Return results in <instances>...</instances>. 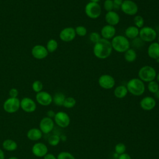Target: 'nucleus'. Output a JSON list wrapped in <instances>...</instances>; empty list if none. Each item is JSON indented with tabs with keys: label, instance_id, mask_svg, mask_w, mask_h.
<instances>
[{
	"label": "nucleus",
	"instance_id": "nucleus-1",
	"mask_svg": "<svg viewBox=\"0 0 159 159\" xmlns=\"http://www.w3.org/2000/svg\"><path fill=\"white\" fill-rule=\"evenodd\" d=\"M112 47L111 41L101 38L98 42L94 44L93 52L98 59L105 60L112 53Z\"/></svg>",
	"mask_w": 159,
	"mask_h": 159
},
{
	"label": "nucleus",
	"instance_id": "nucleus-2",
	"mask_svg": "<svg viewBox=\"0 0 159 159\" xmlns=\"http://www.w3.org/2000/svg\"><path fill=\"white\" fill-rule=\"evenodd\" d=\"M126 88L128 93L135 96H142L145 91V83L139 78L129 80L126 84Z\"/></svg>",
	"mask_w": 159,
	"mask_h": 159
},
{
	"label": "nucleus",
	"instance_id": "nucleus-3",
	"mask_svg": "<svg viewBox=\"0 0 159 159\" xmlns=\"http://www.w3.org/2000/svg\"><path fill=\"white\" fill-rule=\"evenodd\" d=\"M111 41L112 50L118 53H124L130 47V43L129 39L124 35H115Z\"/></svg>",
	"mask_w": 159,
	"mask_h": 159
},
{
	"label": "nucleus",
	"instance_id": "nucleus-4",
	"mask_svg": "<svg viewBox=\"0 0 159 159\" xmlns=\"http://www.w3.org/2000/svg\"><path fill=\"white\" fill-rule=\"evenodd\" d=\"M157 74V71L153 66L144 65L139 69L138 78L144 83H148L155 80Z\"/></svg>",
	"mask_w": 159,
	"mask_h": 159
},
{
	"label": "nucleus",
	"instance_id": "nucleus-5",
	"mask_svg": "<svg viewBox=\"0 0 159 159\" xmlns=\"http://www.w3.org/2000/svg\"><path fill=\"white\" fill-rule=\"evenodd\" d=\"M139 37L145 42H153L157 37V30L150 26H143L139 29Z\"/></svg>",
	"mask_w": 159,
	"mask_h": 159
},
{
	"label": "nucleus",
	"instance_id": "nucleus-6",
	"mask_svg": "<svg viewBox=\"0 0 159 159\" xmlns=\"http://www.w3.org/2000/svg\"><path fill=\"white\" fill-rule=\"evenodd\" d=\"M85 14L91 19H96L100 17L102 12V8L99 3L89 2L84 7Z\"/></svg>",
	"mask_w": 159,
	"mask_h": 159
},
{
	"label": "nucleus",
	"instance_id": "nucleus-7",
	"mask_svg": "<svg viewBox=\"0 0 159 159\" xmlns=\"http://www.w3.org/2000/svg\"><path fill=\"white\" fill-rule=\"evenodd\" d=\"M122 12L127 16H135L139 11L138 5L132 0L123 1L120 9Z\"/></svg>",
	"mask_w": 159,
	"mask_h": 159
},
{
	"label": "nucleus",
	"instance_id": "nucleus-8",
	"mask_svg": "<svg viewBox=\"0 0 159 159\" xmlns=\"http://www.w3.org/2000/svg\"><path fill=\"white\" fill-rule=\"evenodd\" d=\"M20 107V101L17 98H9L3 104L4 110L8 113H14L19 110Z\"/></svg>",
	"mask_w": 159,
	"mask_h": 159
},
{
	"label": "nucleus",
	"instance_id": "nucleus-9",
	"mask_svg": "<svg viewBox=\"0 0 159 159\" xmlns=\"http://www.w3.org/2000/svg\"><path fill=\"white\" fill-rule=\"evenodd\" d=\"M98 84L104 89H111L116 84L114 78L109 74H103L98 78Z\"/></svg>",
	"mask_w": 159,
	"mask_h": 159
},
{
	"label": "nucleus",
	"instance_id": "nucleus-10",
	"mask_svg": "<svg viewBox=\"0 0 159 159\" xmlns=\"http://www.w3.org/2000/svg\"><path fill=\"white\" fill-rule=\"evenodd\" d=\"M54 120L56 124L61 128L67 127L70 123V118L68 114L63 111H59L55 114Z\"/></svg>",
	"mask_w": 159,
	"mask_h": 159
},
{
	"label": "nucleus",
	"instance_id": "nucleus-11",
	"mask_svg": "<svg viewBox=\"0 0 159 159\" xmlns=\"http://www.w3.org/2000/svg\"><path fill=\"white\" fill-rule=\"evenodd\" d=\"M76 32L75 28L67 27L61 30L59 34L60 39L65 42H69L73 40L76 37Z\"/></svg>",
	"mask_w": 159,
	"mask_h": 159
},
{
	"label": "nucleus",
	"instance_id": "nucleus-12",
	"mask_svg": "<svg viewBox=\"0 0 159 159\" xmlns=\"http://www.w3.org/2000/svg\"><path fill=\"white\" fill-rule=\"evenodd\" d=\"M40 130L43 134L50 133L54 128V121L52 118L45 117L41 119L39 124Z\"/></svg>",
	"mask_w": 159,
	"mask_h": 159
},
{
	"label": "nucleus",
	"instance_id": "nucleus-13",
	"mask_svg": "<svg viewBox=\"0 0 159 159\" xmlns=\"http://www.w3.org/2000/svg\"><path fill=\"white\" fill-rule=\"evenodd\" d=\"M157 104V102L155 98L152 96H145L140 101V107L147 111L153 109Z\"/></svg>",
	"mask_w": 159,
	"mask_h": 159
},
{
	"label": "nucleus",
	"instance_id": "nucleus-14",
	"mask_svg": "<svg viewBox=\"0 0 159 159\" xmlns=\"http://www.w3.org/2000/svg\"><path fill=\"white\" fill-rule=\"evenodd\" d=\"M116 29L115 26L106 24L101 28L100 35L102 39L109 40L116 35Z\"/></svg>",
	"mask_w": 159,
	"mask_h": 159
},
{
	"label": "nucleus",
	"instance_id": "nucleus-15",
	"mask_svg": "<svg viewBox=\"0 0 159 159\" xmlns=\"http://www.w3.org/2000/svg\"><path fill=\"white\" fill-rule=\"evenodd\" d=\"M36 100L42 106H49L53 102L52 96L46 91H40L36 94Z\"/></svg>",
	"mask_w": 159,
	"mask_h": 159
},
{
	"label": "nucleus",
	"instance_id": "nucleus-16",
	"mask_svg": "<svg viewBox=\"0 0 159 159\" xmlns=\"http://www.w3.org/2000/svg\"><path fill=\"white\" fill-rule=\"evenodd\" d=\"M20 107L26 112H32L36 109V104L29 98H24L20 101Z\"/></svg>",
	"mask_w": 159,
	"mask_h": 159
},
{
	"label": "nucleus",
	"instance_id": "nucleus-17",
	"mask_svg": "<svg viewBox=\"0 0 159 159\" xmlns=\"http://www.w3.org/2000/svg\"><path fill=\"white\" fill-rule=\"evenodd\" d=\"M104 19L107 24L116 26L120 22V16L117 12L113 10L106 12L104 16Z\"/></svg>",
	"mask_w": 159,
	"mask_h": 159
},
{
	"label": "nucleus",
	"instance_id": "nucleus-18",
	"mask_svg": "<svg viewBox=\"0 0 159 159\" xmlns=\"http://www.w3.org/2000/svg\"><path fill=\"white\" fill-rule=\"evenodd\" d=\"M32 153L37 157H43L48 153V148L43 143H35L32 148Z\"/></svg>",
	"mask_w": 159,
	"mask_h": 159
},
{
	"label": "nucleus",
	"instance_id": "nucleus-19",
	"mask_svg": "<svg viewBox=\"0 0 159 159\" xmlns=\"http://www.w3.org/2000/svg\"><path fill=\"white\" fill-rule=\"evenodd\" d=\"M48 52L43 45H37L32 49V54L33 57L37 59H43L48 55Z\"/></svg>",
	"mask_w": 159,
	"mask_h": 159
},
{
	"label": "nucleus",
	"instance_id": "nucleus-20",
	"mask_svg": "<svg viewBox=\"0 0 159 159\" xmlns=\"http://www.w3.org/2000/svg\"><path fill=\"white\" fill-rule=\"evenodd\" d=\"M148 56L153 60L159 58V43L157 42H151L147 48Z\"/></svg>",
	"mask_w": 159,
	"mask_h": 159
},
{
	"label": "nucleus",
	"instance_id": "nucleus-21",
	"mask_svg": "<svg viewBox=\"0 0 159 159\" xmlns=\"http://www.w3.org/2000/svg\"><path fill=\"white\" fill-rule=\"evenodd\" d=\"M125 36L128 39L133 40L139 37V29L135 25H130L127 27L124 31Z\"/></svg>",
	"mask_w": 159,
	"mask_h": 159
},
{
	"label": "nucleus",
	"instance_id": "nucleus-22",
	"mask_svg": "<svg viewBox=\"0 0 159 159\" xmlns=\"http://www.w3.org/2000/svg\"><path fill=\"white\" fill-rule=\"evenodd\" d=\"M27 137L30 140L37 141L42 138V132L40 129L32 128L28 130L27 133Z\"/></svg>",
	"mask_w": 159,
	"mask_h": 159
},
{
	"label": "nucleus",
	"instance_id": "nucleus-23",
	"mask_svg": "<svg viewBox=\"0 0 159 159\" xmlns=\"http://www.w3.org/2000/svg\"><path fill=\"white\" fill-rule=\"evenodd\" d=\"M128 94V91L125 85H119L114 90V95L118 99L124 98Z\"/></svg>",
	"mask_w": 159,
	"mask_h": 159
},
{
	"label": "nucleus",
	"instance_id": "nucleus-24",
	"mask_svg": "<svg viewBox=\"0 0 159 159\" xmlns=\"http://www.w3.org/2000/svg\"><path fill=\"white\" fill-rule=\"evenodd\" d=\"M137 54L134 48H129L126 52H124V60L128 63H133L137 59Z\"/></svg>",
	"mask_w": 159,
	"mask_h": 159
},
{
	"label": "nucleus",
	"instance_id": "nucleus-25",
	"mask_svg": "<svg viewBox=\"0 0 159 159\" xmlns=\"http://www.w3.org/2000/svg\"><path fill=\"white\" fill-rule=\"evenodd\" d=\"M2 147L7 151H14L17 148V143L12 139H6L2 143Z\"/></svg>",
	"mask_w": 159,
	"mask_h": 159
},
{
	"label": "nucleus",
	"instance_id": "nucleus-26",
	"mask_svg": "<svg viewBox=\"0 0 159 159\" xmlns=\"http://www.w3.org/2000/svg\"><path fill=\"white\" fill-rule=\"evenodd\" d=\"M65 98L66 97L63 93L58 92L55 93V95L53 96V102L55 105L58 106H61L63 105Z\"/></svg>",
	"mask_w": 159,
	"mask_h": 159
},
{
	"label": "nucleus",
	"instance_id": "nucleus-27",
	"mask_svg": "<svg viewBox=\"0 0 159 159\" xmlns=\"http://www.w3.org/2000/svg\"><path fill=\"white\" fill-rule=\"evenodd\" d=\"M147 89L150 93L155 94L159 89V83L156 80L150 81L147 84Z\"/></svg>",
	"mask_w": 159,
	"mask_h": 159
},
{
	"label": "nucleus",
	"instance_id": "nucleus-28",
	"mask_svg": "<svg viewBox=\"0 0 159 159\" xmlns=\"http://www.w3.org/2000/svg\"><path fill=\"white\" fill-rule=\"evenodd\" d=\"M133 21H134V25L135 27H137V28H139V29L144 26L145 20H144L143 17L142 16H140V15H135V16H134Z\"/></svg>",
	"mask_w": 159,
	"mask_h": 159
},
{
	"label": "nucleus",
	"instance_id": "nucleus-29",
	"mask_svg": "<svg viewBox=\"0 0 159 159\" xmlns=\"http://www.w3.org/2000/svg\"><path fill=\"white\" fill-rule=\"evenodd\" d=\"M58 48V42L55 39H50L47 43V50L48 52L52 53Z\"/></svg>",
	"mask_w": 159,
	"mask_h": 159
},
{
	"label": "nucleus",
	"instance_id": "nucleus-30",
	"mask_svg": "<svg viewBox=\"0 0 159 159\" xmlns=\"http://www.w3.org/2000/svg\"><path fill=\"white\" fill-rule=\"evenodd\" d=\"M76 104V99L73 97H67L65 98L63 106L66 108H73Z\"/></svg>",
	"mask_w": 159,
	"mask_h": 159
},
{
	"label": "nucleus",
	"instance_id": "nucleus-31",
	"mask_svg": "<svg viewBox=\"0 0 159 159\" xmlns=\"http://www.w3.org/2000/svg\"><path fill=\"white\" fill-rule=\"evenodd\" d=\"M60 142V137L58 135L54 134L50 136L48 139V143L52 146H57Z\"/></svg>",
	"mask_w": 159,
	"mask_h": 159
},
{
	"label": "nucleus",
	"instance_id": "nucleus-32",
	"mask_svg": "<svg viewBox=\"0 0 159 159\" xmlns=\"http://www.w3.org/2000/svg\"><path fill=\"white\" fill-rule=\"evenodd\" d=\"M76 34L80 37H84L87 34L88 30L86 27L83 25H78L75 28Z\"/></svg>",
	"mask_w": 159,
	"mask_h": 159
},
{
	"label": "nucleus",
	"instance_id": "nucleus-33",
	"mask_svg": "<svg viewBox=\"0 0 159 159\" xmlns=\"http://www.w3.org/2000/svg\"><path fill=\"white\" fill-rule=\"evenodd\" d=\"M125 150H126V146L123 143H118L115 145V147H114L115 153H116L118 155L125 153Z\"/></svg>",
	"mask_w": 159,
	"mask_h": 159
},
{
	"label": "nucleus",
	"instance_id": "nucleus-34",
	"mask_svg": "<svg viewBox=\"0 0 159 159\" xmlns=\"http://www.w3.org/2000/svg\"><path fill=\"white\" fill-rule=\"evenodd\" d=\"M57 159H76L75 157L68 152H61L57 157Z\"/></svg>",
	"mask_w": 159,
	"mask_h": 159
},
{
	"label": "nucleus",
	"instance_id": "nucleus-35",
	"mask_svg": "<svg viewBox=\"0 0 159 159\" xmlns=\"http://www.w3.org/2000/svg\"><path fill=\"white\" fill-rule=\"evenodd\" d=\"M101 35L97 32H93L89 35V39L91 42L93 43L94 44L98 42L101 39Z\"/></svg>",
	"mask_w": 159,
	"mask_h": 159
},
{
	"label": "nucleus",
	"instance_id": "nucleus-36",
	"mask_svg": "<svg viewBox=\"0 0 159 159\" xmlns=\"http://www.w3.org/2000/svg\"><path fill=\"white\" fill-rule=\"evenodd\" d=\"M103 7L106 12L114 10L112 0H105L103 2Z\"/></svg>",
	"mask_w": 159,
	"mask_h": 159
},
{
	"label": "nucleus",
	"instance_id": "nucleus-37",
	"mask_svg": "<svg viewBox=\"0 0 159 159\" xmlns=\"http://www.w3.org/2000/svg\"><path fill=\"white\" fill-rule=\"evenodd\" d=\"M43 88V84L42 83L41 81L37 80L35 81L33 84H32V89L34 90V91L36 92V93H39L42 91V89Z\"/></svg>",
	"mask_w": 159,
	"mask_h": 159
},
{
	"label": "nucleus",
	"instance_id": "nucleus-38",
	"mask_svg": "<svg viewBox=\"0 0 159 159\" xmlns=\"http://www.w3.org/2000/svg\"><path fill=\"white\" fill-rule=\"evenodd\" d=\"M132 44L134 47L137 48H139L140 47H142L143 45L144 42L138 37L132 40Z\"/></svg>",
	"mask_w": 159,
	"mask_h": 159
},
{
	"label": "nucleus",
	"instance_id": "nucleus-39",
	"mask_svg": "<svg viewBox=\"0 0 159 159\" xmlns=\"http://www.w3.org/2000/svg\"><path fill=\"white\" fill-rule=\"evenodd\" d=\"M113 6L114 10H119L120 9V6L123 2V0H112Z\"/></svg>",
	"mask_w": 159,
	"mask_h": 159
},
{
	"label": "nucleus",
	"instance_id": "nucleus-40",
	"mask_svg": "<svg viewBox=\"0 0 159 159\" xmlns=\"http://www.w3.org/2000/svg\"><path fill=\"white\" fill-rule=\"evenodd\" d=\"M18 91L16 88H12L11 89H10L9 93L11 98H17V96H18Z\"/></svg>",
	"mask_w": 159,
	"mask_h": 159
},
{
	"label": "nucleus",
	"instance_id": "nucleus-41",
	"mask_svg": "<svg viewBox=\"0 0 159 159\" xmlns=\"http://www.w3.org/2000/svg\"><path fill=\"white\" fill-rule=\"evenodd\" d=\"M118 159H132L130 155L127 153H124L118 156Z\"/></svg>",
	"mask_w": 159,
	"mask_h": 159
},
{
	"label": "nucleus",
	"instance_id": "nucleus-42",
	"mask_svg": "<svg viewBox=\"0 0 159 159\" xmlns=\"http://www.w3.org/2000/svg\"><path fill=\"white\" fill-rule=\"evenodd\" d=\"M43 159H57V157L52 153H47L44 157Z\"/></svg>",
	"mask_w": 159,
	"mask_h": 159
},
{
	"label": "nucleus",
	"instance_id": "nucleus-43",
	"mask_svg": "<svg viewBox=\"0 0 159 159\" xmlns=\"http://www.w3.org/2000/svg\"><path fill=\"white\" fill-rule=\"evenodd\" d=\"M55 112L52 110H50V111H48L47 112V117H50V118H54L55 116Z\"/></svg>",
	"mask_w": 159,
	"mask_h": 159
},
{
	"label": "nucleus",
	"instance_id": "nucleus-44",
	"mask_svg": "<svg viewBox=\"0 0 159 159\" xmlns=\"http://www.w3.org/2000/svg\"><path fill=\"white\" fill-rule=\"evenodd\" d=\"M5 158V156H4V152L0 149V159H4Z\"/></svg>",
	"mask_w": 159,
	"mask_h": 159
},
{
	"label": "nucleus",
	"instance_id": "nucleus-45",
	"mask_svg": "<svg viewBox=\"0 0 159 159\" xmlns=\"http://www.w3.org/2000/svg\"><path fill=\"white\" fill-rule=\"evenodd\" d=\"M154 96H155V97L156 99H157L159 100V89H158V90L154 94Z\"/></svg>",
	"mask_w": 159,
	"mask_h": 159
},
{
	"label": "nucleus",
	"instance_id": "nucleus-46",
	"mask_svg": "<svg viewBox=\"0 0 159 159\" xmlns=\"http://www.w3.org/2000/svg\"><path fill=\"white\" fill-rule=\"evenodd\" d=\"M60 140H61L63 141H65L66 140V137L65 135H62L60 136Z\"/></svg>",
	"mask_w": 159,
	"mask_h": 159
},
{
	"label": "nucleus",
	"instance_id": "nucleus-47",
	"mask_svg": "<svg viewBox=\"0 0 159 159\" xmlns=\"http://www.w3.org/2000/svg\"><path fill=\"white\" fill-rule=\"evenodd\" d=\"M155 80H156V81L159 83V73L157 74V76H156Z\"/></svg>",
	"mask_w": 159,
	"mask_h": 159
},
{
	"label": "nucleus",
	"instance_id": "nucleus-48",
	"mask_svg": "<svg viewBox=\"0 0 159 159\" xmlns=\"http://www.w3.org/2000/svg\"><path fill=\"white\" fill-rule=\"evenodd\" d=\"M90 2H96V3H99V2L100 1V0H89Z\"/></svg>",
	"mask_w": 159,
	"mask_h": 159
},
{
	"label": "nucleus",
	"instance_id": "nucleus-49",
	"mask_svg": "<svg viewBox=\"0 0 159 159\" xmlns=\"http://www.w3.org/2000/svg\"><path fill=\"white\" fill-rule=\"evenodd\" d=\"M8 159H18V158L17 157H11L10 158H9Z\"/></svg>",
	"mask_w": 159,
	"mask_h": 159
},
{
	"label": "nucleus",
	"instance_id": "nucleus-50",
	"mask_svg": "<svg viewBox=\"0 0 159 159\" xmlns=\"http://www.w3.org/2000/svg\"><path fill=\"white\" fill-rule=\"evenodd\" d=\"M157 42L159 43V35H158V37H157Z\"/></svg>",
	"mask_w": 159,
	"mask_h": 159
},
{
	"label": "nucleus",
	"instance_id": "nucleus-51",
	"mask_svg": "<svg viewBox=\"0 0 159 159\" xmlns=\"http://www.w3.org/2000/svg\"><path fill=\"white\" fill-rule=\"evenodd\" d=\"M157 61V63H159V58H157V60H155Z\"/></svg>",
	"mask_w": 159,
	"mask_h": 159
},
{
	"label": "nucleus",
	"instance_id": "nucleus-52",
	"mask_svg": "<svg viewBox=\"0 0 159 159\" xmlns=\"http://www.w3.org/2000/svg\"><path fill=\"white\" fill-rule=\"evenodd\" d=\"M123 1H125V0H123Z\"/></svg>",
	"mask_w": 159,
	"mask_h": 159
}]
</instances>
